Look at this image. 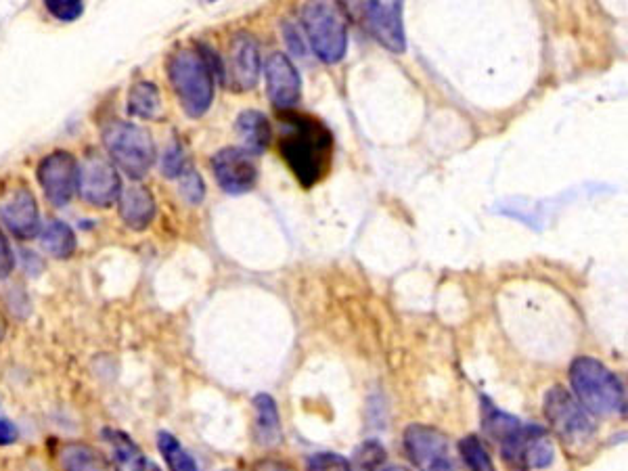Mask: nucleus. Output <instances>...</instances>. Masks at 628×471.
<instances>
[{
  "instance_id": "obj_4",
  "label": "nucleus",
  "mask_w": 628,
  "mask_h": 471,
  "mask_svg": "<svg viewBox=\"0 0 628 471\" xmlns=\"http://www.w3.org/2000/svg\"><path fill=\"white\" fill-rule=\"evenodd\" d=\"M302 24L310 47L323 63H340L348 49L346 15L333 3H306Z\"/></svg>"
},
{
  "instance_id": "obj_8",
  "label": "nucleus",
  "mask_w": 628,
  "mask_h": 471,
  "mask_svg": "<svg viewBox=\"0 0 628 471\" xmlns=\"http://www.w3.org/2000/svg\"><path fill=\"white\" fill-rule=\"evenodd\" d=\"M38 181L51 204L65 208L80 187V166L76 157L67 151L47 155L38 166Z\"/></svg>"
},
{
  "instance_id": "obj_1",
  "label": "nucleus",
  "mask_w": 628,
  "mask_h": 471,
  "mask_svg": "<svg viewBox=\"0 0 628 471\" xmlns=\"http://www.w3.org/2000/svg\"><path fill=\"white\" fill-rule=\"evenodd\" d=\"M279 153L304 189L317 185L331 166L333 134L317 118L283 111Z\"/></svg>"
},
{
  "instance_id": "obj_29",
  "label": "nucleus",
  "mask_w": 628,
  "mask_h": 471,
  "mask_svg": "<svg viewBox=\"0 0 628 471\" xmlns=\"http://www.w3.org/2000/svg\"><path fill=\"white\" fill-rule=\"evenodd\" d=\"M44 5L59 21H76L84 13V3L80 0H47Z\"/></svg>"
},
{
  "instance_id": "obj_26",
  "label": "nucleus",
  "mask_w": 628,
  "mask_h": 471,
  "mask_svg": "<svg viewBox=\"0 0 628 471\" xmlns=\"http://www.w3.org/2000/svg\"><path fill=\"white\" fill-rule=\"evenodd\" d=\"M178 181H181V189H178V193L183 195V199L187 201V204L197 206L199 201L204 199V195H206L204 181H201V176L193 168H187L185 174L178 178Z\"/></svg>"
},
{
  "instance_id": "obj_30",
  "label": "nucleus",
  "mask_w": 628,
  "mask_h": 471,
  "mask_svg": "<svg viewBox=\"0 0 628 471\" xmlns=\"http://www.w3.org/2000/svg\"><path fill=\"white\" fill-rule=\"evenodd\" d=\"M13 266H15V258L11 252V245H9L7 237L3 235V231H0V279H5L11 275Z\"/></svg>"
},
{
  "instance_id": "obj_25",
  "label": "nucleus",
  "mask_w": 628,
  "mask_h": 471,
  "mask_svg": "<svg viewBox=\"0 0 628 471\" xmlns=\"http://www.w3.org/2000/svg\"><path fill=\"white\" fill-rule=\"evenodd\" d=\"M553 457H555V451H553V444L551 440L547 438V432L541 430L538 434H534V438L528 442L526 451H524V461H522V467H528V469H545L553 463Z\"/></svg>"
},
{
  "instance_id": "obj_33",
  "label": "nucleus",
  "mask_w": 628,
  "mask_h": 471,
  "mask_svg": "<svg viewBox=\"0 0 628 471\" xmlns=\"http://www.w3.org/2000/svg\"><path fill=\"white\" fill-rule=\"evenodd\" d=\"M373 471H411L409 467H402V465H390V463H384L381 467L373 469Z\"/></svg>"
},
{
  "instance_id": "obj_14",
  "label": "nucleus",
  "mask_w": 628,
  "mask_h": 471,
  "mask_svg": "<svg viewBox=\"0 0 628 471\" xmlns=\"http://www.w3.org/2000/svg\"><path fill=\"white\" fill-rule=\"evenodd\" d=\"M0 220L17 239H34L40 227L38 206L30 189L15 187L0 199Z\"/></svg>"
},
{
  "instance_id": "obj_21",
  "label": "nucleus",
  "mask_w": 628,
  "mask_h": 471,
  "mask_svg": "<svg viewBox=\"0 0 628 471\" xmlns=\"http://www.w3.org/2000/svg\"><path fill=\"white\" fill-rule=\"evenodd\" d=\"M59 461L63 471H105V459L101 453L82 442L63 444Z\"/></svg>"
},
{
  "instance_id": "obj_35",
  "label": "nucleus",
  "mask_w": 628,
  "mask_h": 471,
  "mask_svg": "<svg viewBox=\"0 0 628 471\" xmlns=\"http://www.w3.org/2000/svg\"><path fill=\"white\" fill-rule=\"evenodd\" d=\"M5 333H7V323H5L3 317H0V340L5 338Z\"/></svg>"
},
{
  "instance_id": "obj_22",
  "label": "nucleus",
  "mask_w": 628,
  "mask_h": 471,
  "mask_svg": "<svg viewBox=\"0 0 628 471\" xmlns=\"http://www.w3.org/2000/svg\"><path fill=\"white\" fill-rule=\"evenodd\" d=\"M128 114L143 120H151L160 114V91L153 82H139L130 88Z\"/></svg>"
},
{
  "instance_id": "obj_12",
  "label": "nucleus",
  "mask_w": 628,
  "mask_h": 471,
  "mask_svg": "<svg viewBox=\"0 0 628 471\" xmlns=\"http://www.w3.org/2000/svg\"><path fill=\"white\" fill-rule=\"evenodd\" d=\"M266 91L271 103L281 111H291L302 97V78L294 61L283 53H273L264 65Z\"/></svg>"
},
{
  "instance_id": "obj_7",
  "label": "nucleus",
  "mask_w": 628,
  "mask_h": 471,
  "mask_svg": "<svg viewBox=\"0 0 628 471\" xmlns=\"http://www.w3.org/2000/svg\"><path fill=\"white\" fill-rule=\"evenodd\" d=\"M405 451L419 471H459L448 438L432 425L411 423L402 436Z\"/></svg>"
},
{
  "instance_id": "obj_11",
  "label": "nucleus",
  "mask_w": 628,
  "mask_h": 471,
  "mask_svg": "<svg viewBox=\"0 0 628 471\" xmlns=\"http://www.w3.org/2000/svg\"><path fill=\"white\" fill-rule=\"evenodd\" d=\"M212 170L220 189L229 195H243L254 189L258 168L248 151L241 147H224L212 157Z\"/></svg>"
},
{
  "instance_id": "obj_15",
  "label": "nucleus",
  "mask_w": 628,
  "mask_h": 471,
  "mask_svg": "<svg viewBox=\"0 0 628 471\" xmlns=\"http://www.w3.org/2000/svg\"><path fill=\"white\" fill-rule=\"evenodd\" d=\"M120 216L126 227L132 231H145L155 218V199L149 189L132 185L122 189L120 195Z\"/></svg>"
},
{
  "instance_id": "obj_20",
  "label": "nucleus",
  "mask_w": 628,
  "mask_h": 471,
  "mask_svg": "<svg viewBox=\"0 0 628 471\" xmlns=\"http://www.w3.org/2000/svg\"><path fill=\"white\" fill-rule=\"evenodd\" d=\"M42 250L57 260L70 258L76 252V235L61 220H49L40 233Z\"/></svg>"
},
{
  "instance_id": "obj_28",
  "label": "nucleus",
  "mask_w": 628,
  "mask_h": 471,
  "mask_svg": "<svg viewBox=\"0 0 628 471\" xmlns=\"http://www.w3.org/2000/svg\"><path fill=\"white\" fill-rule=\"evenodd\" d=\"M187 157L181 145H170L162 157V172L168 178H181L187 170Z\"/></svg>"
},
{
  "instance_id": "obj_19",
  "label": "nucleus",
  "mask_w": 628,
  "mask_h": 471,
  "mask_svg": "<svg viewBox=\"0 0 628 471\" xmlns=\"http://www.w3.org/2000/svg\"><path fill=\"white\" fill-rule=\"evenodd\" d=\"M103 438L111 446V459H114L116 471H141L147 463L141 448L134 444V440L120 432V430H103Z\"/></svg>"
},
{
  "instance_id": "obj_31",
  "label": "nucleus",
  "mask_w": 628,
  "mask_h": 471,
  "mask_svg": "<svg viewBox=\"0 0 628 471\" xmlns=\"http://www.w3.org/2000/svg\"><path fill=\"white\" fill-rule=\"evenodd\" d=\"M17 428L15 423L9 421V419H0V446H9L13 442H17Z\"/></svg>"
},
{
  "instance_id": "obj_2",
  "label": "nucleus",
  "mask_w": 628,
  "mask_h": 471,
  "mask_svg": "<svg viewBox=\"0 0 628 471\" xmlns=\"http://www.w3.org/2000/svg\"><path fill=\"white\" fill-rule=\"evenodd\" d=\"M570 384L574 398L593 415H614L626 407L622 381L597 358H576L570 367Z\"/></svg>"
},
{
  "instance_id": "obj_27",
  "label": "nucleus",
  "mask_w": 628,
  "mask_h": 471,
  "mask_svg": "<svg viewBox=\"0 0 628 471\" xmlns=\"http://www.w3.org/2000/svg\"><path fill=\"white\" fill-rule=\"evenodd\" d=\"M306 471H352L350 461L338 453H317L306 463Z\"/></svg>"
},
{
  "instance_id": "obj_32",
  "label": "nucleus",
  "mask_w": 628,
  "mask_h": 471,
  "mask_svg": "<svg viewBox=\"0 0 628 471\" xmlns=\"http://www.w3.org/2000/svg\"><path fill=\"white\" fill-rule=\"evenodd\" d=\"M254 471H291V469L279 461H260L254 467Z\"/></svg>"
},
{
  "instance_id": "obj_24",
  "label": "nucleus",
  "mask_w": 628,
  "mask_h": 471,
  "mask_svg": "<svg viewBox=\"0 0 628 471\" xmlns=\"http://www.w3.org/2000/svg\"><path fill=\"white\" fill-rule=\"evenodd\" d=\"M459 453L467 471H495L486 446L478 436H465L459 442Z\"/></svg>"
},
{
  "instance_id": "obj_34",
  "label": "nucleus",
  "mask_w": 628,
  "mask_h": 471,
  "mask_svg": "<svg viewBox=\"0 0 628 471\" xmlns=\"http://www.w3.org/2000/svg\"><path fill=\"white\" fill-rule=\"evenodd\" d=\"M141 471H162V469L147 459V463L143 465V469H141Z\"/></svg>"
},
{
  "instance_id": "obj_23",
  "label": "nucleus",
  "mask_w": 628,
  "mask_h": 471,
  "mask_svg": "<svg viewBox=\"0 0 628 471\" xmlns=\"http://www.w3.org/2000/svg\"><path fill=\"white\" fill-rule=\"evenodd\" d=\"M157 448H160V453L170 471H199L195 459L170 432L157 434Z\"/></svg>"
},
{
  "instance_id": "obj_18",
  "label": "nucleus",
  "mask_w": 628,
  "mask_h": 471,
  "mask_svg": "<svg viewBox=\"0 0 628 471\" xmlns=\"http://www.w3.org/2000/svg\"><path fill=\"white\" fill-rule=\"evenodd\" d=\"M254 438L260 446H277L281 442V417L273 396L258 394L254 398Z\"/></svg>"
},
{
  "instance_id": "obj_17",
  "label": "nucleus",
  "mask_w": 628,
  "mask_h": 471,
  "mask_svg": "<svg viewBox=\"0 0 628 471\" xmlns=\"http://www.w3.org/2000/svg\"><path fill=\"white\" fill-rule=\"evenodd\" d=\"M237 134L241 139L243 151H248L250 155H262L266 151V147L271 145L273 128L262 111L248 109V111H243V114H239V118H237Z\"/></svg>"
},
{
  "instance_id": "obj_16",
  "label": "nucleus",
  "mask_w": 628,
  "mask_h": 471,
  "mask_svg": "<svg viewBox=\"0 0 628 471\" xmlns=\"http://www.w3.org/2000/svg\"><path fill=\"white\" fill-rule=\"evenodd\" d=\"M482 428L484 432L501 444V453L518 440L524 432L526 425L501 409H497L488 398L482 400Z\"/></svg>"
},
{
  "instance_id": "obj_9",
  "label": "nucleus",
  "mask_w": 628,
  "mask_h": 471,
  "mask_svg": "<svg viewBox=\"0 0 628 471\" xmlns=\"http://www.w3.org/2000/svg\"><path fill=\"white\" fill-rule=\"evenodd\" d=\"M80 197L95 208L114 206L122 195V181L116 166L103 155H88L80 166Z\"/></svg>"
},
{
  "instance_id": "obj_3",
  "label": "nucleus",
  "mask_w": 628,
  "mask_h": 471,
  "mask_svg": "<svg viewBox=\"0 0 628 471\" xmlns=\"http://www.w3.org/2000/svg\"><path fill=\"white\" fill-rule=\"evenodd\" d=\"M168 76L187 114L191 118L204 116L214 101V76L201 53L183 49L172 55Z\"/></svg>"
},
{
  "instance_id": "obj_36",
  "label": "nucleus",
  "mask_w": 628,
  "mask_h": 471,
  "mask_svg": "<svg viewBox=\"0 0 628 471\" xmlns=\"http://www.w3.org/2000/svg\"><path fill=\"white\" fill-rule=\"evenodd\" d=\"M224 471H231V469H224Z\"/></svg>"
},
{
  "instance_id": "obj_5",
  "label": "nucleus",
  "mask_w": 628,
  "mask_h": 471,
  "mask_svg": "<svg viewBox=\"0 0 628 471\" xmlns=\"http://www.w3.org/2000/svg\"><path fill=\"white\" fill-rule=\"evenodd\" d=\"M103 145L130 178L139 181L155 162V145L151 134L132 122H111L103 130Z\"/></svg>"
},
{
  "instance_id": "obj_10",
  "label": "nucleus",
  "mask_w": 628,
  "mask_h": 471,
  "mask_svg": "<svg viewBox=\"0 0 628 471\" xmlns=\"http://www.w3.org/2000/svg\"><path fill=\"white\" fill-rule=\"evenodd\" d=\"M260 49L252 34L239 32L229 44V59L224 63V84H229L233 91L245 93L260 80Z\"/></svg>"
},
{
  "instance_id": "obj_6",
  "label": "nucleus",
  "mask_w": 628,
  "mask_h": 471,
  "mask_svg": "<svg viewBox=\"0 0 628 471\" xmlns=\"http://www.w3.org/2000/svg\"><path fill=\"white\" fill-rule=\"evenodd\" d=\"M545 417L551 430L568 446L587 444L595 434L589 411L562 386H553L545 394Z\"/></svg>"
},
{
  "instance_id": "obj_13",
  "label": "nucleus",
  "mask_w": 628,
  "mask_h": 471,
  "mask_svg": "<svg viewBox=\"0 0 628 471\" xmlns=\"http://www.w3.org/2000/svg\"><path fill=\"white\" fill-rule=\"evenodd\" d=\"M367 28L373 38L388 51L400 55L407 49L405 28H402V3H361Z\"/></svg>"
}]
</instances>
